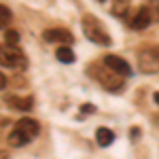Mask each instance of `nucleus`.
Masks as SVG:
<instances>
[{"instance_id": "f8f14e48", "label": "nucleus", "mask_w": 159, "mask_h": 159, "mask_svg": "<svg viewBox=\"0 0 159 159\" xmlns=\"http://www.w3.org/2000/svg\"><path fill=\"white\" fill-rule=\"evenodd\" d=\"M127 9H129V0H115L112 2V13L117 17H123L127 13Z\"/></svg>"}, {"instance_id": "6e6552de", "label": "nucleus", "mask_w": 159, "mask_h": 159, "mask_svg": "<svg viewBox=\"0 0 159 159\" xmlns=\"http://www.w3.org/2000/svg\"><path fill=\"white\" fill-rule=\"evenodd\" d=\"M151 21H153L151 9L148 7H142V9H138V13H136L134 19H132V30H144V28H148Z\"/></svg>"}, {"instance_id": "f257e3e1", "label": "nucleus", "mask_w": 159, "mask_h": 159, "mask_svg": "<svg viewBox=\"0 0 159 159\" xmlns=\"http://www.w3.org/2000/svg\"><path fill=\"white\" fill-rule=\"evenodd\" d=\"M38 136V123L30 117H24L15 123L13 132L9 134V144L11 147H25Z\"/></svg>"}, {"instance_id": "2eb2a0df", "label": "nucleus", "mask_w": 159, "mask_h": 159, "mask_svg": "<svg viewBox=\"0 0 159 159\" xmlns=\"http://www.w3.org/2000/svg\"><path fill=\"white\" fill-rule=\"evenodd\" d=\"M148 9H151L153 19H157V21H159V0H148Z\"/></svg>"}, {"instance_id": "423d86ee", "label": "nucleus", "mask_w": 159, "mask_h": 159, "mask_svg": "<svg viewBox=\"0 0 159 159\" xmlns=\"http://www.w3.org/2000/svg\"><path fill=\"white\" fill-rule=\"evenodd\" d=\"M96 74H98V81L104 85V89H110V91H117V89H121L123 85V81L119 79L121 74H117V72H112L108 68V72H100V70H96Z\"/></svg>"}, {"instance_id": "a211bd4d", "label": "nucleus", "mask_w": 159, "mask_h": 159, "mask_svg": "<svg viewBox=\"0 0 159 159\" xmlns=\"http://www.w3.org/2000/svg\"><path fill=\"white\" fill-rule=\"evenodd\" d=\"M100 2H104V0H100Z\"/></svg>"}, {"instance_id": "f3484780", "label": "nucleus", "mask_w": 159, "mask_h": 159, "mask_svg": "<svg viewBox=\"0 0 159 159\" xmlns=\"http://www.w3.org/2000/svg\"><path fill=\"white\" fill-rule=\"evenodd\" d=\"M155 104H157V106H159V91H157V93H155Z\"/></svg>"}, {"instance_id": "f03ea898", "label": "nucleus", "mask_w": 159, "mask_h": 159, "mask_svg": "<svg viewBox=\"0 0 159 159\" xmlns=\"http://www.w3.org/2000/svg\"><path fill=\"white\" fill-rule=\"evenodd\" d=\"M83 32H85V36L93 43V45H102V47H106L110 45V36L108 32L104 30V25L102 21H98L96 17H83Z\"/></svg>"}, {"instance_id": "9d476101", "label": "nucleus", "mask_w": 159, "mask_h": 159, "mask_svg": "<svg viewBox=\"0 0 159 159\" xmlns=\"http://www.w3.org/2000/svg\"><path fill=\"white\" fill-rule=\"evenodd\" d=\"M55 57H57L61 64H72L74 53H72V49H70L68 45H61V47H57V51H55Z\"/></svg>"}, {"instance_id": "9b49d317", "label": "nucleus", "mask_w": 159, "mask_h": 159, "mask_svg": "<svg viewBox=\"0 0 159 159\" xmlns=\"http://www.w3.org/2000/svg\"><path fill=\"white\" fill-rule=\"evenodd\" d=\"M7 104L13 106V108H19V110H28L32 106V100L30 98H24V100H17V98H9L7 100Z\"/></svg>"}, {"instance_id": "ddd939ff", "label": "nucleus", "mask_w": 159, "mask_h": 159, "mask_svg": "<svg viewBox=\"0 0 159 159\" xmlns=\"http://www.w3.org/2000/svg\"><path fill=\"white\" fill-rule=\"evenodd\" d=\"M4 43L7 45H19V36L13 30H4Z\"/></svg>"}, {"instance_id": "4468645a", "label": "nucleus", "mask_w": 159, "mask_h": 159, "mask_svg": "<svg viewBox=\"0 0 159 159\" xmlns=\"http://www.w3.org/2000/svg\"><path fill=\"white\" fill-rule=\"evenodd\" d=\"M0 13H2V21H0V25H2V30H7V28H9V21H11V11H9V7H2Z\"/></svg>"}, {"instance_id": "0eeeda50", "label": "nucleus", "mask_w": 159, "mask_h": 159, "mask_svg": "<svg viewBox=\"0 0 159 159\" xmlns=\"http://www.w3.org/2000/svg\"><path fill=\"white\" fill-rule=\"evenodd\" d=\"M104 66L110 68L112 72L121 74V76H127V74L132 72V70H129V64L123 60V57H119V55H106V57H104Z\"/></svg>"}, {"instance_id": "dca6fc26", "label": "nucleus", "mask_w": 159, "mask_h": 159, "mask_svg": "<svg viewBox=\"0 0 159 159\" xmlns=\"http://www.w3.org/2000/svg\"><path fill=\"white\" fill-rule=\"evenodd\" d=\"M81 110H83V112H87V115H89V112H96V108H93L91 104H83V106H81Z\"/></svg>"}, {"instance_id": "20e7f679", "label": "nucleus", "mask_w": 159, "mask_h": 159, "mask_svg": "<svg viewBox=\"0 0 159 159\" xmlns=\"http://www.w3.org/2000/svg\"><path fill=\"white\" fill-rule=\"evenodd\" d=\"M138 64H140V70L144 74L159 72V45L140 51L138 53Z\"/></svg>"}, {"instance_id": "1a4fd4ad", "label": "nucleus", "mask_w": 159, "mask_h": 159, "mask_svg": "<svg viewBox=\"0 0 159 159\" xmlns=\"http://www.w3.org/2000/svg\"><path fill=\"white\" fill-rule=\"evenodd\" d=\"M112 140H115V134L110 132L108 127H100L98 132H96V142H98V147H110Z\"/></svg>"}, {"instance_id": "39448f33", "label": "nucleus", "mask_w": 159, "mask_h": 159, "mask_svg": "<svg viewBox=\"0 0 159 159\" xmlns=\"http://www.w3.org/2000/svg\"><path fill=\"white\" fill-rule=\"evenodd\" d=\"M43 38L47 43H55V45H72V34L66 28H49L43 32Z\"/></svg>"}, {"instance_id": "7ed1b4c3", "label": "nucleus", "mask_w": 159, "mask_h": 159, "mask_svg": "<svg viewBox=\"0 0 159 159\" xmlns=\"http://www.w3.org/2000/svg\"><path fill=\"white\" fill-rule=\"evenodd\" d=\"M0 60H2V66H4V68L24 70L25 66H28L24 53L19 51L17 45H7V43H4V47H2V51H0Z\"/></svg>"}]
</instances>
